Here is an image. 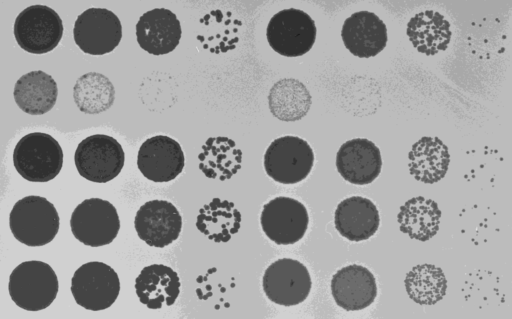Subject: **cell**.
I'll list each match as a JSON object with an SVG mask.
<instances>
[{
  "label": "cell",
  "mask_w": 512,
  "mask_h": 319,
  "mask_svg": "<svg viewBox=\"0 0 512 319\" xmlns=\"http://www.w3.org/2000/svg\"><path fill=\"white\" fill-rule=\"evenodd\" d=\"M58 212L50 201L36 195L18 200L9 215L10 230L19 242L38 247L50 243L59 231Z\"/></svg>",
  "instance_id": "6da1fadb"
},
{
  "label": "cell",
  "mask_w": 512,
  "mask_h": 319,
  "mask_svg": "<svg viewBox=\"0 0 512 319\" xmlns=\"http://www.w3.org/2000/svg\"><path fill=\"white\" fill-rule=\"evenodd\" d=\"M58 289L56 273L42 261L22 262L9 277L8 291L12 301L27 311L46 309L55 300Z\"/></svg>",
  "instance_id": "7a4b0ae2"
},
{
  "label": "cell",
  "mask_w": 512,
  "mask_h": 319,
  "mask_svg": "<svg viewBox=\"0 0 512 319\" xmlns=\"http://www.w3.org/2000/svg\"><path fill=\"white\" fill-rule=\"evenodd\" d=\"M16 171L30 182L54 179L63 165V150L58 141L47 133L33 132L23 136L13 152Z\"/></svg>",
  "instance_id": "3957f363"
},
{
  "label": "cell",
  "mask_w": 512,
  "mask_h": 319,
  "mask_svg": "<svg viewBox=\"0 0 512 319\" xmlns=\"http://www.w3.org/2000/svg\"><path fill=\"white\" fill-rule=\"evenodd\" d=\"M74 161L80 176L92 182L106 183L120 174L125 154L115 138L95 134L79 143Z\"/></svg>",
  "instance_id": "277c9868"
},
{
  "label": "cell",
  "mask_w": 512,
  "mask_h": 319,
  "mask_svg": "<svg viewBox=\"0 0 512 319\" xmlns=\"http://www.w3.org/2000/svg\"><path fill=\"white\" fill-rule=\"evenodd\" d=\"M58 13L46 5H32L22 10L14 22V36L26 52L44 54L55 49L63 35Z\"/></svg>",
  "instance_id": "5b68a950"
},
{
  "label": "cell",
  "mask_w": 512,
  "mask_h": 319,
  "mask_svg": "<svg viewBox=\"0 0 512 319\" xmlns=\"http://www.w3.org/2000/svg\"><path fill=\"white\" fill-rule=\"evenodd\" d=\"M316 24L304 11L283 9L272 16L266 28L270 47L282 56L298 57L307 53L316 39Z\"/></svg>",
  "instance_id": "8992f818"
},
{
  "label": "cell",
  "mask_w": 512,
  "mask_h": 319,
  "mask_svg": "<svg viewBox=\"0 0 512 319\" xmlns=\"http://www.w3.org/2000/svg\"><path fill=\"white\" fill-rule=\"evenodd\" d=\"M314 164L311 146L297 136L275 139L264 154L267 175L281 184H296L304 180Z\"/></svg>",
  "instance_id": "52a82bcc"
},
{
  "label": "cell",
  "mask_w": 512,
  "mask_h": 319,
  "mask_svg": "<svg viewBox=\"0 0 512 319\" xmlns=\"http://www.w3.org/2000/svg\"><path fill=\"white\" fill-rule=\"evenodd\" d=\"M74 237L90 247L110 244L120 229V220L112 203L100 198L83 200L76 206L70 218Z\"/></svg>",
  "instance_id": "ba28073f"
},
{
  "label": "cell",
  "mask_w": 512,
  "mask_h": 319,
  "mask_svg": "<svg viewBox=\"0 0 512 319\" xmlns=\"http://www.w3.org/2000/svg\"><path fill=\"white\" fill-rule=\"evenodd\" d=\"M119 292L118 274L103 262L83 264L71 279V293L76 303L87 310L101 311L109 308Z\"/></svg>",
  "instance_id": "9c48e42d"
},
{
  "label": "cell",
  "mask_w": 512,
  "mask_h": 319,
  "mask_svg": "<svg viewBox=\"0 0 512 319\" xmlns=\"http://www.w3.org/2000/svg\"><path fill=\"white\" fill-rule=\"evenodd\" d=\"M262 286L267 298L275 304L294 306L306 300L312 281L308 269L300 261L281 258L265 270Z\"/></svg>",
  "instance_id": "30bf717a"
},
{
  "label": "cell",
  "mask_w": 512,
  "mask_h": 319,
  "mask_svg": "<svg viewBox=\"0 0 512 319\" xmlns=\"http://www.w3.org/2000/svg\"><path fill=\"white\" fill-rule=\"evenodd\" d=\"M73 37L84 53L104 55L119 45L122 24L116 14L108 9L89 8L77 17Z\"/></svg>",
  "instance_id": "8fae6325"
},
{
  "label": "cell",
  "mask_w": 512,
  "mask_h": 319,
  "mask_svg": "<svg viewBox=\"0 0 512 319\" xmlns=\"http://www.w3.org/2000/svg\"><path fill=\"white\" fill-rule=\"evenodd\" d=\"M309 223L305 206L290 197H276L267 202L260 215L265 235L279 245H289L303 238Z\"/></svg>",
  "instance_id": "7c38bea8"
},
{
  "label": "cell",
  "mask_w": 512,
  "mask_h": 319,
  "mask_svg": "<svg viewBox=\"0 0 512 319\" xmlns=\"http://www.w3.org/2000/svg\"><path fill=\"white\" fill-rule=\"evenodd\" d=\"M134 227L139 238L147 245L163 248L178 239L182 217L171 202L151 200L137 211Z\"/></svg>",
  "instance_id": "4fadbf2b"
},
{
  "label": "cell",
  "mask_w": 512,
  "mask_h": 319,
  "mask_svg": "<svg viewBox=\"0 0 512 319\" xmlns=\"http://www.w3.org/2000/svg\"><path fill=\"white\" fill-rule=\"evenodd\" d=\"M137 166L145 178L157 183L169 182L183 171L184 152L175 139L156 135L140 146Z\"/></svg>",
  "instance_id": "5bb4252c"
},
{
  "label": "cell",
  "mask_w": 512,
  "mask_h": 319,
  "mask_svg": "<svg viewBox=\"0 0 512 319\" xmlns=\"http://www.w3.org/2000/svg\"><path fill=\"white\" fill-rule=\"evenodd\" d=\"M182 35L176 14L166 8H155L142 14L136 24L139 46L152 55H165L179 44Z\"/></svg>",
  "instance_id": "9a60e30c"
},
{
  "label": "cell",
  "mask_w": 512,
  "mask_h": 319,
  "mask_svg": "<svg viewBox=\"0 0 512 319\" xmlns=\"http://www.w3.org/2000/svg\"><path fill=\"white\" fill-rule=\"evenodd\" d=\"M336 167L339 174L351 184H370L381 172L380 150L368 139H351L339 148Z\"/></svg>",
  "instance_id": "2e32d148"
},
{
  "label": "cell",
  "mask_w": 512,
  "mask_h": 319,
  "mask_svg": "<svg viewBox=\"0 0 512 319\" xmlns=\"http://www.w3.org/2000/svg\"><path fill=\"white\" fill-rule=\"evenodd\" d=\"M331 293L341 308L347 311L362 310L370 306L377 296L376 280L366 267L348 265L333 275Z\"/></svg>",
  "instance_id": "e0dca14e"
},
{
  "label": "cell",
  "mask_w": 512,
  "mask_h": 319,
  "mask_svg": "<svg viewBox=\"0 0 512 319\" xmlns=\"http://www.w3.org/2000/svg\"><path fill=\"white\" fill-rule=\"evenodd\" d=\"M341 37L345 47L359 58L376 56L385 48L388 39L384 22L369 11L349 16L344 21Z\"/></svg>",
  "instance_id": "ac0fdd59"
},
{
  "label": "cell",
  "mask_w": 512,
  "mask_h": 319,
  "mask_svg": "<svg viewBox=\"0 0 512 319\" xmlns=\"http://www.w3.org/2000/svg\"><path fill=\"white\" fill-rule=\"evenodd\" d=\"M334 224L341 236L349 241L367 240L375 234L380 216L375 204L368 198L351 196L342 200L335 210Z\"/></svg>",
  "instance_id": "d6986e66"
},
{
  "label": "cell",
  "mask_w": 512,
  "mask_h": 319,
  "mask_svg": "<svg viewBox=\"0 0 512 319\" xmlns=\"http://www.w3.org/2000/svg\"><path fill=\"white\" fill-rule=\"evenodd\" d=\"M178 274L163 264L144 267L135 280V291L140 302L150 309H159L163 304L171 306L180 293Z\"/></svg>",
  "instance_id": "ffe728a7"
},
{
  "label": "cell",
  "mask_w": 512,
  "mask_h": 319,
  "mask_svg": "<svg viewBox=\"0 0 512 319\" xmlns=\"http://www.w3.org/2000/svg\"><path fill=\"white\" fill-rule=\"evenodd\" d=\"M13 95L22 111L30 115H42L55 105L58 88L49 74L41 70L31 71L17 80Z\"/></svg>",
  "instance_id": "44dd1931"
},
{
  "label": "cell",
  "mask_w": 512,
  "mask_h": 319,
  "mask_svg": "<svg viewBox=\"0 0 512 319\" xmlns=\"http://www.w3.org/2000/svg\"><path fill=\"white\" fill-rule=\"evenodd\" d=\"M407 36L418 52L435 55L446 50L450 39V23L439 12L426 10L415 14L407 24Z\"/></svg>",
  "instance_id": "7402d4cb"
},
{
  "label": "cell",
  "mask_w": 512,
  "mask_h": 319,
  "mask_svg": "<svg viewBox=\"0 0 512 319\" xmlns=\"http://www.w3.org/2000/svg\"><path fill=\"white\" fill-rule=\"evenodd\" d=\"M408 157L410 174L416 180L429 184L445 176L450 162L447 146L439 138L429 136L413 144Z\"/></svg>",
  "instance_id": "603a6c76"
},
{
  "label": "cell",
  "mask_w": 512,
  "mask_h": 319,
  "mask_svg": "<svg viewBox=\"0 0 512 319\" xmlns=\"http://www.w3.org/2000/svg\"><path fill=\"white\" fill-rule=\"evenodd\" d=\"M197 40L202 47L211 53H226L235 49L239 41V30L242 21L232 12L220 9L212 10L200 20Z\"/></svg>",
  "instance_id": "cb8c5ba5"
},
{
  "label": "cell",
  "mask_w": 512,
  "mask_h": 319,
  "mask_svg": "<svg viewBox=\"0 0 512 319\" xmlns=\"http://www.w3.org/2000/svg\"><path fill=\"white\" fill-rule=\"evenodd\" d=\"M199 168L211 179H230L241 168L242 152L228 137H210L198 155Z\"/></svg>",
  "instance_id": "d4e9b609"
},
{
  "label": "cell",
  "mask_w": 512,
  "mask_h": 319,
  "mask_svg": "<svg viewBox=\"0 0 512 319\" xmlns=\"http://www.w3.org/2000/svg\"><path fill=\"white\" fill-rule=\"evenodd\" d=\"M440 217L441 211L435 201L417 196L400 207L397 219L400 230L410 238L427 241L438 232Z\"/></svg>",
  "instance_id": "484cf974"
},
{
  "label": "cell",
  "mask_w": 512,
  "mask_h": 319,
  "mask_svg": "<svg viewBox=\"0 0 512 319\" xmlns=\"http://www.w3.org/2000/svg\"><path fill=\"white\" fill-rule=\"evenodd\" d=\"M241 213L233 202L214 198L204 205L196 220L197 229L215 242H228L240 228Z\"/></svg>",
  "instance_id": "4316f807"
},
{
  "label": "cell",
  "mask_w": 512,
  "mask_h": 319,
  "mask_svg": "<svg viewBox=\"0 0 512 319\" xmlns=\"http://www.w3.org/2000/svg\"><path fill=\"white\" fill-rule=\"evenodd\" d=\"M271 113L282 121H297L310 109L311 96L307 88L296 79H281L268 96Z\"/></svg>",
  "instance_id": "83f0119b"
},
{
  "label": "cell",
  "mask_w": 512,
  "mask_h": 319,
  "mask_svg": "<svg viewBox=\"0 0 512 319\" xmlns=\"http://www.w3.org/2000/svg\"><path fill=\"white\" fill-rule=\"evenodd\" d=\"M73 97L82 112L96 114L106 111L112 106L115 90L106 76L89 72L76 81Z\"/></svg>",
  "instance_id": "f1b7e54d"
},
{
  "label": "cell",
  "mask_w": 512,
  "mask_h": 319,
  "mask_svg": "<svg viewBox=\"0 0 512 319\" xmlns=\"http://www.w3.org/2000/svg\"><path fill=\"white\" fill-rule=\"evenodd\" d=\"M404 282L409 297L422 305H432L441 300L447 287L442 270L430 264L412 268Z\"/></svg>",
  "instance_id": "f546056e"
}]
</instances>
